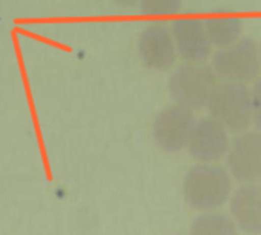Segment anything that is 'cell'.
<instances>
[{
	"instance_id": "6da1fadb",
	"label": "cell",
	"mask_w": 261,
	"mask_h": 235,
	"mask_svg": "<svg viewBox=\"0 0 261 235\" xmlns=\"http://www.w3.org/2000/svg\"><path fill=\"white\" fill-rule=\"evenodd\" d=\"M233 191L229 171L218 163H198L189 168L183 178L185 203L195 212H209L223 207Z\"/></svg>"
},
{
	"instance_id": "7a4b0ae2",
	"label": "cell",
	"mask_w": 261,
	"mask_h": 235,
	"mask_svg": "<svg viewBox=\"0 0 261 235\" xmlns=\"http://www.w3.org/2000/svg\"><path fill=\"white\" fill-rule=\"evenodd\" d=\"M209 117L229 134H241L252 126L250 88L247 85L221 82L215 86L207 105Z\"/></svg>"
},
{
	"instance_id": "3957f363",
	"label": "cell",
	"mask_w": 261,
	"mask_h": 235,
	"mask_svg": "<svg viewBox=\"0 0 261 235\" xmlns=\"http://www.w3.org/2000/svg\"><path fill=\"white\" fill-rule=\"evenodd\" d=\"M211 66L221 82L252 85L261 75L256 40L241 36L229 46L217 49Z\"/></svg>"
},
{
	"instance_id": "277c9868",
	"label": "cell",
	"mask_w": 261,
	"mask_h": 235,
	"mask_svg": "<svg viewBox=\"0 0 261 235\" xmlns=\"http://www.w3.org/2000/svg\"><path fill=\"white\" fill-rule=\"evenodd\" d=\"M218 83L220 79L212 66L206 63H185L171 74L168 91L175 103L200 111L206 108Z\"/></svg>"
},
{
	"instance_id": "5b68a950",
	"label": "cell",
	"mask_w": 261,
	"mask_h": 235,
	"mask_svg": "<svg viewBox=\"0 0 261 235\" xmlns=\"http://www.w3.org/2000/svg\"><path fill=\"white\" fill-rule=\"evenodd\" d=\"M197 123L195 111L178 103L163 108L152 122V140L168 154L186 149L189 136Z\"/></svg>"
},
{
	"instance_id": "8992f818",
	"label": "cell",
	"mask_w": 261,
	"mask_h": 235,
	"mask_svg": "<svg viewBox=\"0 0 261 235\" xmlns=\"http://www.w3.org/2000/svg\"><path fill=\"white\" fill-rule=\"evenodd\" d=\"M227 171L240 185L258 183L261 177V131H244L230 140L226 154Z\"/></svg>"
},
{
	"instance_id": "52a82bcc",
	"label": "cell",
	"mask_w": 261,
	"mask_h": 235,
	"mask_svg": "<svg viewBox=\"0 0 261 235\" xmlns=\"http://www.w3.org/2000/svg\"><path fill=\"white\" fill-rule=\"evenodd\" d=\"M137 53L142 63L152 71H169L178 56L171 28L155 22L146 25L137 37Z\"/></svg>"
},
{
	"instance_id": "ba28073f",
	"label": "cell",
	"mask_w": 261,
	"mask_h": 235,
	"mask_svg": "<svg viewBox=\"0 0 261 235\" xmlns=\"http://www.w3.org/2000/svg\"><path fill=\"white\" fill-rule=\"evenodd\" d=\"M229 133L212 117L197 120L186 149L198 163H218L229 151Z\"/></svg>"
},
{
	"instance_id": "9c48e42d",
	"label": "cell",
	"mask_w": 261,
	"mask_h": 235,
	"mask_svg": "<svg viewBox=\"0 0 261 235\" xmlns=\"http://www.w3.org/2000/svg\"><path fill=\"white\" fill-rule=\"evenodd\" d=\"M177 56L186 63H206L214 46L200 19H178L171 25Z\"/></svg>"
},
{
	"instance_id": "30bf717a",
	"label": "cell",
	"mask_w": 261,
	"mask_h": 235,
	"mask_svg": "<svg viewBox=\"0 0 261 235\" xmlns=\"http://www.w3.org/2000/svg\"><path fill=\"white\" fill-rule=\"evenodd\" d=\"M229 214L247 235H261V185H240L229 198Z\"/></svg>"
},
{
	"instance_id": "8fae6325",
	"label": "cell",
	"mask_w": 261,
	"mask_h": 235,
	"mask_svg": "<svg viewBox=\"0 0 261 235\" xmlns=\"http://www.w3.org/2000/svg\"><path fill=\"white\" fill-rule=\"evenodd\" d=\"M189 235H238V227L229 212H200L189 224Z\"/></svg>"
},
{
	"instance_id": "7c38bea8",
	"label": "cell",
	"mask_w": 261,
	"mask_h": 235,
	"mask_svg": "<svg viewBox=\"0 0 261 235\" xmlns=\"http://www.w3.org/2000/svg\"><path fill=\"white\" fill-rule=\"evenodd\" d=\"M203 23L211 45L217 49L229 46L243 36L244 23L238 17H209Z\"/></svg>"
},
{
	"instance_id": "4fadbf2b",
	"label": "cell",
	"mask_w": 261,
	"mask_h": 235,
	"mask_svg": "<svg viewBox=\"0 0 261 235\" xmlns=\"http://www.w3.org/2000/svg\"><path fill=\"white\" fill-rule=\"evenodd\" d=\"M139 5L146 16H175L183 8V0H140Z\"/></svg>"
},
{
	"instance_id": "5bb4252c",
	"label": "cell",
	"mask_w": 261,
	"mask_h": 235,
	"mask_svg": "<svg viewBox=\"0 0 261 235\" xmlns=\"http://www.w3.org/2000/svg\"><path fill=\"white\" fill-rule=\"evenodd\" d=\"M250 103H252V125L261 131V75L252 83Z\"/></svg>"
},
{
	"instance_id": "9a60e30c",
	"label": "cell",
	"mask_w": 261,
	"mask_h": 235,
	"mask_svg": "<svg viewBox=\"0 0 261 235\" xmlns=\"http://www.w3.org/2000/svg\"><path fill=\"white\" fill-rule=\"evenodd\" d=\"M111 2H114L121 8H134L136 5H139L140 0H111Z\"/></svg>"
},
{
	"instance_id": "2e32d148",
	"label": "cell",
	"mask_w": 261,
	"mask_h": 235,
	"mask_svg": "<svg viewBox=\"0 0 261 235\" xmlns=\"http://www.w3.org/2000/svg\"><path fill=\"white\" fill-rule=\"evenodd\" d=\"M258 54H259V63H261V43L258 45Z\"/></svg>"
},
{
	"instance_id": "e0dca14e",
	"label": "cell",
	"mask_w": 261,
	"mask_h": 235,
	"mask_svg": "<svg viewBox=\"0 0 261 235\" xmlns=\"http://www.w3.org/2000/svg\"><path fill=\"white\" fill-rule=\"evenodd\" d=\"M258 183H259V185H261V177H259V181H258Z\"/></svg>"
},
{
	"instance_id": "ac0fdd59",
	"label": "cell",
	"mask_w": 261,
	"mask_h": 235,
	"mask_svg": "<svg viewBox=\"0 0 261 235\" xmlns=\"http://www.w3.org/2000/svg\"><path fill=\"white\" fill-rule=\"evenodd\" d=\"M178 235H183V233H178Z\"/></svg>"
}]
</instances>
